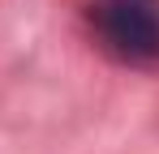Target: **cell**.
I'll return each mask as SVG.
<instances>
[{
  "label": "cell",
  "mask_w": 159,
  "mask_h": 154,
  "mask_svg": "<svg viewBox=\"0 0 159 154\" xmlns=\"http://www.w3.org/2000/svg\"><path fill=\"white\" fill-rule=\"evenodd\" d=\"M95 30L120 60H159V0H103L95 9Z\"/></svg>",
  "instance_id": "cell-1"
}]
</instances>
